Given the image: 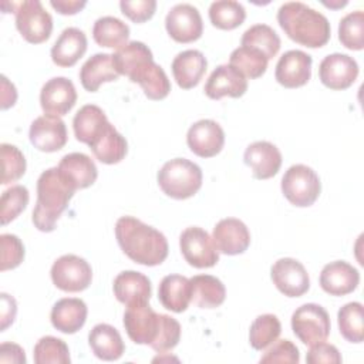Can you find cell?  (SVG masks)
Instances as JSON below:
<instances>
[{
	"mask_svg": "<svg viewBox=\"0 0 364 364\" xmlns=\"http://www.w3.org/2000/svg\"><path fill=\"white\" fill-rule=\"evenodd\" d=\"M243 161L256 179H269L279 172L282 166V154L272 142L256 141L246 148Z\"/></svg>",
	"mask_w": 364,
	"mask_h": 364,
	"instance_id": "cell-20",
	"label": "cell"
},
{
	"mask_svg": "<svg viewBox=\"0 0 364 364\" xmlns=\"http://www.w3.org/2000/svg\"><path fill=\"white\" fill-rule=\"evenodd\" d=\"M50 4L60 14H75L85 7L87 1L85 0H51Z\"/></svg>",
	"mask_w": 364,
	"mask_h": 364,
	"instance_id": "cell-52",
	"label": "cell"
},
{
	"mask_svg": "<svg viewBox=\"0 0 364 364\" xmlns=\"http://www.w3.org/2000/svg\"><path fill=\"white\" fill-rule=\"evenodd\" d=\"M321 191L318 175L307 165H291L282 178V192L294 206L306 208L313 205Z\"/></svg>",
	"mask_w": 364,
	"mask_h": 364,
	"instance_id": "cell-5",
	"label": "cell"
},
{
	"mask_svg": "<svg viewBox=\"0 0 364 364\" xmlns=\"http://www.w3.org/2000/svg\"><path fill=\"white\" fill-rule=\"evenodd\" d=\"M88 344L95 357L104 361H115L121 358L125 346L118 330L107 323L94 326L88 334Z\"/></svg>",
	"mask_w": 364,
	"mask_h": 364,
	"instance_id": "cell-29",
	"label": "cell"
},
{
	"mask_svg": "<svg viewBox=\"0 0 364 364\" xmlns=\"http://www.w3.org/2000/svg\"><path fill=\"white\" fill-rule=\"evenodd\" d=\"M0 363H16L24 364L26 354L24 350L14 343H3L0 346Z\"/></svg>",
	"mask_w": 364,
	"mask_h": 364,
	"instance_id": "cell-50",
	"label": "cell"
},
{
	"mask_svg": "<svg viewBox=\"0 0 364 364\" xmlns=\"http://www.w3.org/2000/svg\"><path fill=\"white\" fill-rule=\"evenodd\" d=\"M209 18L220 30H233L245 21L246 10L239 1L218 0L209 6Z\"/></svg>",
	"mask_w": 364,
	"mask_h": 364,
	"instance_id": "cell-37",
	"label": "cell"
},
{
	"mask_svg": "<svg viewBox=\"0 0 364 364\" xmlns=\"http://www.w3.org/2000/svg\"><path fill=\"white\" fill-rule=\"evenodd\" d=\"M306 361L309 364H320V363L340 364L341 355L336 346L326 343V341H320V343L310 346V350L306 355Z\"/></svg>",
	"mask_w": 364,
	"mask_h": 364,
	"instance_id": "cell-49",
	"label": "cell"
},
{
	"mask_svg": "<svg viewBox=\"0 0 364 364\" xmlns=\"http://www.w3.org/2000/svg\"><path fill=\"white\" fill-rule=\"evenodd\" d=\"M273 346L264 351L260 357V363L272 364V363H287L297 364L300 361L299 348L290 340H276L272 343Z\"/></svg>",
	"mask_w": 364,
	"mask_h": 364,
	"instance_id": "cell-47",
	"label": "cell"
},
{
	"mask_svg": "<svg viewBox=\"0 0 364 364\" xmlns=\"http://www.w3.org/2000/svg\"><path fill=\"white\" fill-rule=\"evenodd\" d=\"M247 90L246 77L233 65H218L209 75L205 84V94L212 100H220L223 97L239 98Z\"/></svg>",
	"mask_w": 364,
	"mask_h": 364,
	"instance_id": "cell-19",
	"label": "cell"
},
{
	"mask_svg": "<svg viewBox=\"0 0 364 364\" xmlns=\"http://www.w3.org/2000/svg\"><path fill=\"white\" fill-rule=\"evenodd\" d=\"M202 169L186 158H173L162 165L158 172V185L162 192L173 199H188L202 186Z\"/></svg>",
	"mask_w": 364,
	"mask_h": 364,
	"instance_id": "cell-4",
	"label": "cell"
},
{
	"mask_svg": "<svg viewBox=\"0 0 364 364\" xmlns=\"http://www.w3.org/2000/svg\"><path fill=\"white\" fill-rule=\"evenodd\" d=\"M16 13V27L23 38L33 44H40L50 38L53 31V17L38 0L11 3Z\"/></svg>",
	"mask_w": 364,
	"mask_h": 364,
	"instance_id": "cell-6",
	"label": "cell"
},
{
	"mask_svg": "<svg viewBox=\"0 0 364 364\" xmlns=\"http://www.w3.org/2000/svg\"><path fill=\"white\" fill-rule=\"evenodd\" d=\"M282 333V324L274 314L266 313L257 316L250 324L249 330V341L255 350H264Z\"/></svg>",
	"mask_w": 364,
	"mask_h": 364,
	"instance_id": "cell-39",
	"label": "cell"
},
{
	"mask_svg": "<svg viewBox=\"0 0 364 364\" xmlns=\"http://www.w3.org/2000/svg\"><path fill=\"white\" fill-rule=\"evenodd\" d=\"M115 237L122 252L135 263L156 266L168 256L164 233L134 216H121L117 220Z\"/></svg>",
	"mask_w": 364,
	"mask_h": 364,
	"instance_id": "cell-1",
	"label": "cell"
},
{
	"mask_svg": "<svg viewBox=\"0 0 364 364\" xmlns=\"http://www.w3.org/2000/svg\"><path fill=\"white\" fill-rule=\"evenodd\" d=\"M1 245V259H0V270H9L17 267L24 259V245L23 242L11 233H3L0 236Z\"/></svg>",
	"mask_w": 364,
	"mask_h": 364,
	"instance_id": "cell-46",
	"label": "cell"
},
{
	"mask_svg": "<svg viewBox=\"0 0 364 364\" xmlns=\"http://www.w3.org/2000/svg\"><path fill=\"white\" fill-rule=\"evenodd\" d=\"M0 155H1V183L7 185L18 181L24 175L26 166H27L23 152L11 144H1Z\"/></svg>",
	"mask_w": 364,
	"mask_h": 364,
	"instance_id": "cell-43",
	"label": "cell"
},
{
	"mask_svg": "<svg viewBox=\"0 0 364 364\" xmlns=\"http://www.w3.org/2000/svg\"><path fill=\"white\" fill-rule=\"evenodd\" d=\"M168 34L178 43L196 41L203 33V21L196 7L189 3L175 4L165 17Z\"/></svg>",
	"mask_w": 364,
	"mask_h": 364,
	"instance_id": "cell-10",
	"label": "cell"
},
{
	"mask_svg": "<svg viewBox=\"0 0 364 364\" xmlns=\"http://www.w3.org/2000/svg\"><path fill=\"white\" fill-rule=\"evenodd\" d=\"M1 108L7 109L9 107H13L17 100V91L16 87L9 82L6 75H1Z\"/></svg>",
	"mask_w": 364,
	"mask_h": 364,
	"instance_id": "cell-53",
	"label": "cell"
},
{
	"mask_svg": "<svg viewBox=\"0 0 364 364\" xmlns=\"http://www.w3.org/2000/svg\"><path fill=\"white\" fill-rule=\"evenodd\" d=\"M119 74L117 73L112 61V54L97 53L91 55L80 70L81 85L90 91L95 92L102 82L118 80Z\"/></svg>",
	"mask_w": 364,
	"mask_h": 364,
	"instance_id": "cell-30",
	"label": "cell"
},
{
	"mask_svg": "<svg viewBox=\"0 0 364 364\" xmlns=\"http://www.w3.org/2000/svg\"><path fill=\"white\" fill-rule=\"evenodd\" d=\"M179 340H181V324L173 317L168 314H162L161 327L155 341L151 344V348H154L158 353H165L176 347Z\"/></svg>",
	"mask_w": 364,
	"mask_h": 364,
	"instance_id": "cell-45",
	"label": "cell"
},
{
	"mask_svg": "<svg viewBox=\"0 0 364 364\" xmlns=\"http://www.w3.org/2000/svg\"><path fill=\"white\" fill-rule=\"evenodd\" d=\"M87 314V304L81 299L65 297L53 306L50 320L55 330L64 334H74L85 324Z\"/></svg>",
	"mask_w": 364,
	"mask_h": 364,
	"instance_id": "cell-24",
	"label": "cell"
},
{
	"mask_svg": "<svg viewBox=\"0 0 364 364\" xmlns=\"http://www.w3.org/2000/svg\"><path fill=\"white\" fill-rule=\"evenodd\" d=\"M112 289L117 300L127 307L148 303L152 291L149 279L135 270L121 272L114 279Z\"/></svg>",
	"mask_w": 364,
	"mask_h": 364,
	"instance_id": "cell-23",
	"label": "cell"
},
{
	"mask_svg": "<svg viewBox=\"0 0 364 364\" xmlns=\"http://www.w3.org/2000/svg\"><path fill=\"white\" fill-rule=\"evenodd\" d=\"M51 280L63 291L77 293L85 290L92 280L90 263L77 255H63L51 266Z\"/></svg>",
	"mask_w": 364,
	"mask_h": 364,
	"instance_id": "cell-8",
	"label": "cell"
},
{
	"mask_svg": "<svg viewBox=\"0 0 364 364\" xmlns=\"http://www.w3.org/2000/svg\"><path fill=\"white\" fill-rule=\"evenodd\" d=\"M311 55L301 50H289L277 61L274 77L286 88H297L309 82L311 77Z\"/></svg>",
	"mask_w": 364,
	"mask_h": 364,
	"instance_id": "cell-17",
	"label": "cell"
},
{
	"mask_svg": "<svg viewBox=\"0 0 364 364\" xmlns=\"http://www.w3.org/2000/svg\"><path fill=\"white\" fill-rule=\"evenodd\" d=\"M36 364H70V350L61 338L46 336L41 337L34 346Z\"/></svg>",
	"mask_w": 364,
	"mask_h": 364,
	"instance_id": "cell-40",
	"label": "cell"
},
{
	"mask_svg": "<svg viewBox=\"0 0 364 364\" xmlns=\"http://www.w3.org/2000/svg\"><path fill=\"white\" fill-rule=\"evenodd\" d=\"M360 283L358 270L344 260L327 263L320 273L321 289L331 296H344L353 293Z\"/></svg>",
	"mask_w": 364,
	"mask_h": 364,
	"instance_id": "cell-22",
	"label": "cell"
},
{
	"mask_svg": "<svg viewBox=\"0 0 364 364\" xmlns=\"http://www.w3.org/2000/svg\"><path fill=\"white\" fill-rule=\"evenodd\" d=\"M108 118L105 112L94 104H87L81 107L73 119L74 135L77 141L90 145L108 125Z\"/></svg>",
	"mask_w": 364,
	"mask_h": 364,
	"instance_id": "cell-32",
	"label": "cell"
},
{
	"mask_svg": "<svg viewBox=\"0 0 364 364\" xmlns=\"http://www.w3.org/2000/svg\"><path fill=\"white\" fill-rule=\"evenodd\" d=\"M152 57V51L142 41H129L112 54V61L119 75H127L128 71L141 60Z\"/></svg>",
	"mask_w": 364,
	"mask_h": 364,
	"instance_id": "cell-44",
	"label": "cell"
},
{
	"mask_svg": "<svg viewBox=\"0 0 364 364\" xmlns=\"http://www.w3.org/2000/svg\"><path fill=\"white\" fill-rule=\"evenodd\" d=\"M338 40L348 50L364 48V13L361 10L351 11L340 20Z\"/></svg>",
	"mask_w": 364,
	"mask_h": 364,
	"instance_id": "cell-41",
	"label": "cell"
},
{
	"mask_svg": "<svg viewBox=\"0 0 364 364\" xmlns=\"http://www.w3.org/2000/svg\"><path fill=\"white\" fill-rule=\"evenodd\" d=\"M320 81L330 90H346L358 77V64L348 54L333 53L318 65Z\"/></svg>",
	"mask_w": 364,
	"mask_h": 364,
	"instance_id": "cell-13",
	"label": "cell"
},
{
	"mask_svg": "<svg viewBox=\"0 0 364 364\" xmlns=\"http://www.w3.org/2000/svg\"><path fill=\"white\" fill-rule=\"evenodd\" d=\"M77 101V91L67 77H54L48 80L40 91V105L48 115H65Z\"/></svg>",
	"mask_w": 364,
	"mask_h": 364,
	"instance_id": "cell-16",
	"label": "cell"
},
{
	"mask_svg": "<svg viewBox=\"0 0 364 364\" xmlns=\"http://www.w3.org/2000/svg\"><path fill=\"white\" fill-rule=\"evenodd\" d=\"M277 23L293 41L317 48L327 44L331 28L327 17L301 1H287L277 10Z\"/></svg>",
	"mask_w": 364,
	"mask_h": 364,
	"instance_id": "cell-2",
	"label": "cell"
},
{
	"mask_svg": "<svg viewBox=\"0 0 364 364\" xmlns=\"http://www.w3.org/2000/svg\"><path fill=\"white\" fill-rule=\"evenodd\" d=\"M192 284V299L200 309H215L219 307L226 297L225 284L215 276L210 274H196L191 279Z\"/></svg>",
	"mask_w": 364,
	"mask_h": 364,
	"instance_id": "cell-33",
	"label": "cell"
},
{
	"mask_svg": "<svg viewBox=\"0 0 364 364\" xmlns=\"http://www.w3.org/2000/svg\"><path fill=\"white\" fill-rule=\"evenodd\" d=\"M1 311H0V320H1V331H4L16 318L17 313V304L16 300L9 296L7 293H1Z\"/></svg>",
	"mask_w": 364,
	"mask_h": 364,
	"instance_id": "cell-51",
	"label": "cell"
},
{
	"mask_svg": "<svg viewBox=\"0 0 364 364\" xmlns=\"http://www.w3.org/2000/svg\"><path fill=\"white\" fill-rule=\"evenodd\" d=\"M119 7L122 14H125L129 20L134 23H144L149 20L156 9V1L155 0H121Z\"/></svg>",
	"mask_w": 364,
	"mask_h": 364,
	"instance_id": "cell-48",
	"label": "cell"
},
{
	"mask_svg": "<svg viewBox=\"0 0 364 364\" xmlns=\"http://www.w3.org/2000/svg\"><path fill=\"white\" fill-rule=\"evenodd\" d=\"M266 55L253 47L240 46L230 53L229 64L237 68L246 78H259L267 68Z\"/></svg>",
	"mask_w": 364,
	"mask_h": 364,
	"instance_id": "cell-35",
	"label": "cell"
},
{
	"mask_svg": "<svg viewBox=\"0 0 364 364\" xmlns=\"http://www.w3.org/2000/svg\"><path fill=\"white\" fill-rule=\"evenodd\" d=\"M77 189L61 175L58 168H48L37 179V202L33 223L41 232H53Z\"/></svg>",
	"mask_w": 364,
	"mask_h": 364,
	"instance_id": "cell-3",
	"label": "cell"
},
{
	"mask_svg": "<svg viewBox=\"0 0 364 364\" xmlns=\"http://www.w3.org/2000/svg\"><path fill=\"white\" fill-rule=\"evenodd\" d=\"M212 239L218 250L229 256L243 253L250 245V233L247 226L236 218L219 220L213 228Z\"/></svg>",
	"mask_w": 364,
	"mask_h": 364,
	"instance_id": "cell-21",
	"label": "cell"
},
{
	"mask_svg": "<svg viewBox=\"0 0 364 364\" xmlns=\"http://www.w3.org/2000/svg\"><path fill=\"white\" fill-rule=\"evenodd\" d=\"M127 77L132 82H138L149 100H162L171 91V82L164 68L148 57L131 68Z\"/></svg>",
	"mask_w": 364,
	"mask_h": 364,
	"instance_id": "cell-18",
	"label": "cell"
},
{
	"mask_svg": "<svg viewBox=\"0 0 364 364\" xmlns=\"http://www.w3.org/2000/svg\"><path fill=\"white\" fill-rule=\"evenodd\" d=\"M92 37L101 47L121 48L129 38V27L114 16H102L92 26Z\"/></svg>",
	"mask_w": 364,
	"mask_h": 364,
	"instance_id": "cell-34",
	"label": "cell"
},
{
	"mask_svg": "<svg viewBox=\"0 0 364 364\" xmlns=\"http://www.w3.org/2000/svg\"><path fill=\"white\" fill-rule=\"evenodd\" d=\"M206 67L208 61L199 50L181 51L171 65L176 84L183 90L196 87L205 75Z\"/></svg>",
	"mask_w": 364,
	"mask_h": 364,
	"instance_id": "cell-26",
	"label": "cell"
},
{
	"mask_svg": "<svg viewBox=\"0 0 364 364\" xmlns=\"http://www.w3.org/2000/svg\"><path fill=\"white\" fill-rule=\"evenodd\" d=\"M270 276L277 290L287 297H300L310 287L307 270L293 257H282L276 260L272 266Z\"/></svg>",
	"mask_w": 364,
	"mask_h": 364,
	"instance_id": "cell-11",
	"label": "cell"
},
{
	"mask_svg": "<svg viewBox=\"0 0 364 364\" xmlns=\"http://www.w3.org/2000/svg\"><path fill=\"white\" fill-rule=\"evenodd\" d=\"M179 247L185 260L196 269L212 267L219 262V250L212 236L199 226H189L181 233Z\"/></svg>",
	"mask_w": 364,
	"mask_h": 364,
	"instance_id": "cell-9",
	"label": "cell"
},
{
	"mask_svg": "<svg viewBox=\"0 0 364 364\" xmlns=\"http://www.w3.org/2000/svg\"><path fill=\"white\" fill-rule=\"evenodd\" d=\"M162 314L154 311L148 303L129 306L124 313V327L135 344H152L161 327Z\"/></svg>",
	"mask_w": 364,
	"mask_h": 364,
	"instance_id": "cell-12",
	"label": "cell"
},
{
	"mask_svg": "<svg viewBox=\"0 0 364 364\" xmlns=\"http://www.w3.org/2000/svg\"><path fill=\"white\" fill-rule=\"evenodd\" d=\"M158 299L165 309L173 313L185 311L192 299L191 279L181 274L165 276L158 287Z\"/></svg>",
	"mask_w": 364,
	"mask_h": 364,
	"instance_id": "cell-28",
	"label": "cell"
},
{
	"mask_svg": "<svg viewBox=\"0 0 364 364\" xmlns=\"http://www.w3.org/2000/svg\"><path fill=\"white\" fill-rule=\"evenodd\" d=\"M28 199V191L23 185H13L6 189L0 199L1 225H7L14 220L26 209Z\"/></svg>",
	"mask_w": 364,
	"mask_h": 364,
	"instance_id": "cell-42",
	"label": "cell"
},
{
	"mask_svg": "<svg viewBox=\"0 0 364 364\" xmlns=\"http://www.w3.org/2000/svg\"><path fill=\"white\" fill-rule=\"evenodd\" d=\"M88 146L94 156L107 165L118 164L125 158L128 151L127 139L115 129L111 122H108L105 129Z\"/></svg>",
	"mask_w": 364,
	"mask_h": 364,
	"instance_id": "cell-31",
	"label": "cell"
},
{
	"mask_svg": "<svg viewBox=\"0 0 364 364\" xmlns=\"http://www.w3.org/2000/svg\"><path fill=\"white\" fill-rule=\"evenodd\" d=\"M240 44L262 51L267 60L273 58L280 50V37L267 24H253L242 36Z\"/></svg>",
	"mask_w": 364,
	"mask_h": 364,
	"instance_id": "cell-36",
	"label": "cell"
},
{
	"mask_svg": "<svg viewBox=\"0 0 364 364\" xmlns=\"http://www.w3.org/2000/svg\"><path fill=\"white\" fill-rule=\"evenodd\" d=\"M189 149L200 158L218 155L225 145V132L213 119H199L189 127L186 134Z\"/></svg>",
	"mask_w": 364,
	"mask_h": 364,
	"instance_id": "cell-15",
	"label": "cell"
},
{
	"mask_svg": "<svg viewBox=\"0 0 364 364\" xmlns=\"http://www.w3.org/2000/svg\"><path fill=\"white\" fill-rule=\"evenodd\" d=\"M330 327V316L320 304L306 303L291 314V330L294 336L309 347L326 341Z\"/></svg>",
	"mask_w": 364,
	"mask_h": 364,
	"instance_id": "cell-7",
	"label": "cell"
},
{
	"mask_svg": "<svg viewBox=\"0 0 364 364\" xmlns=\"http://www.w3.org/2000/svg\"><path fill=\"white\" fill-rule=\"evenodd\" d=\"M57 168L75 189H85L91 186L98 176V169L94 161L82 152L64 155Z\"/></svg>",
	"mask_w": 364,
	"mask_h": 364,
	"instance_id": "cell-27",
	"label": "cell"
},
{
	"mask_svg": "<svg viewBox=\"0 0 364 364\" xmlns=\"http://www.w3.org/2000/svg\"><path fill=\"white\" fill-rule=\"evenodd\" d=\"M340 334L350 343H361L364 340L363 304L351 301L344 304L337 313Z\"/></svg>",
	"mask_w": 364,
	"mask_h": 364,
	"instance_id": "cell-38",
	"label": "cell"
},
{
	"mask_svg": "<svg viewBox=\"0 0 364 364\" xmlns=\"http://www.w3.org/2000/svg\"><path fill=\"white\" fill-rule=\"evenodd\" d=\"M30 142L43 152L60 151L67 144V128L60 117L44 114L37 117L28 131Z\"/></svg>",
	"mask_w": 364,
	"mask_h": 364,
	"instance_id": "cell-14",
	"label": "cell"
},
{
	"mask_svg": "<svg viewBox=\"0 0 364 364\" xmlns=\"http://www.w3.org/2000/svg\"><path fill=\"white\" fill-rule=\"evenodd\" d=\"M87 51V36L77 27L61 31L51 47V60L58 67H73Z\"/></svg>",
	"mask_w": 364,
	"mask_h": 364,
	"instance_id": "cell-25",
	"label": "cell"
}]
</instances>
